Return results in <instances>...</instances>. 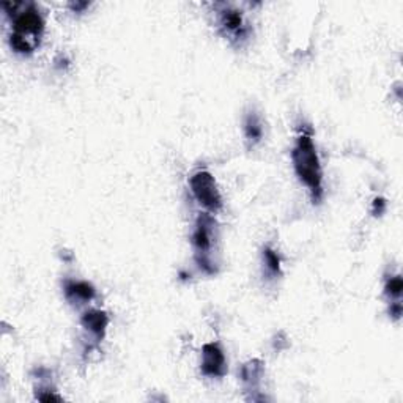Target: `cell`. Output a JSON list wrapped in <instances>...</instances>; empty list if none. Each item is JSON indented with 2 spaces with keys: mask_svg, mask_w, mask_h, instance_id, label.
Wrapping results in <instances>:
<instances>
[{
  "mask_svg": "<svg viewBox=\"0 0 403 403\" xmlns=\"http://www.w3.org/2000/svg\"><path fill=\"white\" fill-rule=\"evenodd\" d=\"M292 161L295 174L309 189L312 202L320 204V200L323 199V169H321L311 128H302L299 136L296 137L292 150Z\"/></svg>",
  "mask_w": 403,
  "mask_h": 403,
  "instance_id": "1",
  "label": "cell"
},
{
  "mask_svg": "<svg viewBox=\"0 0 403 403\" xmlns=\"http://www.w3.org/2000/svg\"><path fill=\"white\" fill-rule=\"evenodd\" d=\"M13 30L10 35L11 49L17 54H31L40 48L44 34V19L34 3H11ZM8 13V16H11Z\"/></svg>",
  "mask_w": 403,
  "mask_h": 403,
  "instance_id": "2",
  "label": "cell"
},
{
  "mask_svg": "<svg viewBox=\"0 0 403 403\" xmlns=\"http://www.w3.org/2000/svg\"><path fill=\"white\" fill-rule=\"evenodd\" d=\"M214 219L208 213L200 214L195 222L192 232V244L195 250V262L199 267L208 274H213L214 263H213V244H214Z\"/></svg>",
  "mask_w": 403,
  "mask_h": 403,
  "instance_id": "3",
  "label": "cell"
},
{
  "mask_svg": "<svg viewBox=\"0 0 403 403\" xmlns=\"http://www.w3.org/2000/svg\"><path fill=\"white\" fill-rule=\"evenodd\" d=\"M189 188L194 199L210 213H218L222 208V195H220L219 186L214 176L208 170L202 169L194 172L189 178Z\"/></svg>",
  "mask_w": 403,
  "mask_h": 403,
  "instance_id": "4",
  "label": "cell"
},
{
  "mask_svg": "<svg viewBox=\"0 0 403 403\" xmlns=\"http://www.w3.org/2000/svg\"><path fill=\"white\" fill-rule=\"evenodd\" d=\"M202 374L210 378H222L227 374V359L219 344H205L202 348Z\"/></svg>",
  "mask_w": 403,
  "mask_h": 403,
  "instance_id": "5",
  "label": "cell"
},
{
  "mask_svg": "<svg viewBox=\"0 0 403 403\" xmlns=\"http://www.w3.org/2000/svg\"><path fill=\"white\" fill-rule=\"evenodd\" d=\"M219 25L225 31V35L235 38V40H243V38L248 36L249 29L246 25L243 13L236 8H232V6H224L219 11Z\"/></svg>",
  "mask_w": 403,
  "mask_h": 403,
  "instance_id": "6",
  "label": "cell"
},
{
  "mask_svg": "<svg viewBox=\"0 0 403 403\" xmlns=\"http://www.w3.org/2000/svg\"><path fill=\"white\" fill-rule=\"evenodd\" d=\"M80 325L82 327H85L94 339L101 340L106 336L107 326H109V317H107V313L104 311L92 309V311H87L82 315Z\"/></svg>",
  "mask_w": 403,
  "mask_h": 403,
  "instance_id": "7",
  "label": "cell"
},
{
  "mask_svg": "<svg viewBox=\"0 0 403 403\" xmlns=\"http://www.w3.org/2000/svg\"><path fill=\"white\" fill-rule=\"evenodd\" d=\"M63 292H65V296L69 301L78 302V304L90 302L97 295L94 287L85 281H65Z\"/></svg>",
  "mask_w": 403,
  "mask_h": 403,
  "instance_id": "8",
  "label": "cell"
},
{
  "mask_svg": "<svg viewBox=\"0 0 403 403\" xmlns=\"http://www.w3.org/2000/svg\"><path fill=\"white\" fill-rule=\"evenodd\" d=\"M244 136L249 145H257L263 139V123L257 112H248L244 117Z\"/></svg>",
  "mask_w": 403,
  "mask_h": 403,
  "instance_id": "9",
  "label": "cell"
},
{
  "mask_svg": "<svg viewBox=\"0 0 403 403\" xmlns=\"http://www.w3.org/2000/svg\"><path fill=\"white\" fill-rule=\"evenodd\" d=\"M263 370H264L263 362L258 361V359H254V361L244 364L241 370L243 383L248 384L249 389H255L262 381Z\"/></svg>",
  "mask_w": 403,
  "mask_h": 403,
  "instance_id": "10",
  "label": "cell"
},
{
  "mask_svg": "<svg viewBox=\"0 0 403 403\" xmlns=\"http://www.w3.org/2000/svg\"><path fill=\"white\" fill-rule=\"evenodd\" d=\"M263 264H264V268H267L269 276H273V277L281 276L279 254H277L273 248H269V246H267V248L263 249Z\"/></svg>",
  "mask_w": 403,
  "mask_h": 403,
  "instance_id": "11",
  "label": "cell"
},
{
  "mask_svg": "<svg viewBox=\"0 0 403 403\" xmlns=\"http://www.w3.org/2000/svg\"><path fill=\"white\" fill-rule=\"evenodd\" d=\"M402 290H403V282L399 274L389 277V279L386 281V285H384V293H386L389 299L399 301L402 296Z\"/></svg>",
  "mask_w": 403,
  "mask_h": 403,
  "instance_id": "12",
  "label": "cell"
},
{
  "mask_svg": "<svg viewBox=\"0 0 403 403\" xmlns=\"http://www.w3.org/2000/svg\"><path fill=\"white\" fill-rule=\"evenodd\" d=\"M35 397H36V400H40V402H62L63 400L59 394H55V390L49 388L48 389L38 388Z\"/></svg>",
  "mask_w": 403,
  "mask_h": 403,
  "instance_id": "13",
  "label": "cell"
},
{
  "mask_svg": "<svg viewBox=\"0 0 403 403\" xmlns=\"http://www.w3.org/2000/svg\"><path fill=\"white\" fill-rule=\"evenodd\" d=\"M384 208H386V202H384L383 199H375V202H374V213L376 214V216H380V214L384 213Z\"/></svg>",
  "mask_w": 403,
  "mask_h": 403,
  "instance_id": "14",
  "label": "cell"
},
{
  "mask_svg": "<svg viewBox=\"0 0 403 403\" xmlns=\"http://www.w3.org/2000/svg\"><path fill=\"white\" fill-rule=\"evenodd\" d=\"M71 6H73V8H74V10H78V11H80V10H84V8H85V6H88V3H87V2H84V3H73Z\"/></svg>",
  "mask_w": 403,
  "mask_h": 403,
  "instance_id": "15",
  "label": "cell"
}]
</instances>
